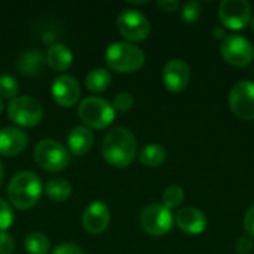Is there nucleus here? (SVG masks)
Returning <instances> with one entry per match:
<instances>
[{
  "label": "nucleus",
  "mask_w": 254,
  "mask_h": 254,
  "mask_svg": "<svg viewBox=\"0 0 254 254\" xmlns=\"http://www.w3.org/2000/svg\"><path fill=\"white\" fill-rule=\"evenodd\" d=\"M101 153L104 161L112 167L125 168L131 165L137 156V141L134 134L124 127L113 128L103 140Z\"/></svg>",
  "instance_id": "obj_1"
},
{
  "label": "nucleus",
  "mask_w": 254,
  "mask_h": 254,
  "mask_svg": "<svg viewBox=\"0 0 254 254\" xmlns=\"http://www.w3.org/2000/svg\"><path fill=\"white\" fill-rule=\"evenodd\" d=\"M43 192L40 177L33 171L16 173L7 185L9 202L18 210H28L34 207Z\"/></svg>",
  "instance_id": "obj_2"
},
{
  "label": "nucleus",
  "mask_w": 254,
  "mask_h": 254,
  "mask_svg": "<svg viewBox=\"0 0 254 254\" xmlns=\"http://www.w3.org/2000/svg\"><path fill=\"white\" fill-rule=\"evenodd\" d=\"M107 65L118 73H132L143 67L146 57L144 52L128 42L112 43L104 54Z\"/></svg>",
  "instance_id": "obj_3"
},
{
  "label": "nucleus",
  "mask_w": 254,
  "mask_h": 254,
  "mask_svg": "<svg viewBox=\"0 0 254 254\" xmlns=\"http://www.w3.org/2000/svg\"><path fill=\"white\" fill-rule=\"evenodd\" d=\"M77 115L86 127L95 129H104L115 121L116 110L104 98L88 97L83 98V101H80Z\"/></svg>",
  "instance_id": "obj_4"
},
{
  "label": "nucleus",
  "mask_w": 254,
  "mask_h": 254,
  "mask_svg": "<svg viewBox=\"0 0 254 254\" xmlns=\"http://www.w3.org/2000/svg\"><path fill=\"white\" fill-rule=\"evenodd\" d=\"M34 161L40 168L49 173H58L68 165L70 152L60 141L45 138L34 147Z\"/></svg>",
  "instance_id": "obj_5"
},
{
  "label": "nucleus",
  "mask_w": 254,
  "mask_h": 254,
  "mask_svg": "<svg viewBox=\"0 0 254 254\" xmlns=\"http://www.w3.org/2000/svg\"><path fill=\"white\" fill-rule=\"evenodd\" d=\"M7 116L13 124L24 128H31L42 121L43 107L36 98L28 95H19L9 101Z\"/></svg>",
  "instance_id": "obj_6"
},
{
  "label": "nucleus",
  "mask_w": 254,
  "mask_h": 254,
  "mask_svg": "<svg viewBox=\"0 0 254 254\" xmlns=\"http://www.w3.org/2000/svg\"><path fill=\"white\" fill-rule=\"evenodd\" d=\"M223 60L234 67H246L254 60L253 43L241 34H228L220 45Z\"/></svg>",
  "instance_id": "obj_7"
},
{
  "label": "nucleus",
  "mask_w": 254,
  "mask_h": 254,
  "mask_svg": "<svg viewBox=\"0 0 254 254\" xmlns=\"http://www.w3.org/2000/svg\"><path fill=\"white\" fill-rule=\"evenodd\" d=\"M219 19L220 22L234 31H240L250 25L252 21V6L246 0H223L219 4Z\"/></svg>",
  "instance_id": "obj_8"
},
{
  "label": "nucleus",
  "mask_w": 254,
  "mask_h": 254,
  "mask_svg": "<svg viewBox=\"0 0 254 254\" xmlns=\"http://www.w3.org/2000/svg\"><path fill=\"white\" fill-rule=\"evenodd\" d=\"M229 107L241 121H254V82L241 80L229 91Z\"/></svg>",
  "instance_id": "obj_9"
},
{
  "label": "nucleus",
  "mask_w": 254,
  "mask_h": 254,
  "mask_svg": "<svg viewBox=\"0 0 254 254\" xmlns=\"http://www.w3.org/2000/svg\"><path fill=\"white\" fill-rule=\"evenodd\" d=\"M119 33L131 42H143L150 33L149 19L135 9H124L116 19Z\"/></svg>",
  "instance_id": "obj_10"
},
{
  "label": "nucleus",
  "mask_w": 254,
  "mask_h": 254,
  "mask_svg": "<svg viewBox=\"0 0 254 254\" xmlns=\"http://www.w3.org/2000/svg\"><path fill=\"white\" fill-rule=\"evenodd\" d=\"M174 219L168 208L161 204L147 205L140 216V225L146 234L152 237H162L168 234L173 228Z\"/></svg>",
  "instance_id": "obj_11"
},
{
  "label": "nucleus",
  "mask_w": 254,
  "mask_h": 254,
  "mask_svg": "<svg viewBox=\"0 0 254 254\" xmlns=\"http://www.w3.org/2000/svg\"><path fill=\"white\" fill-rule=\"evenodd\" d=\"M190 80V68L185 60L173 58L162 70V82L170 92H183Z\"/></svg>",
  "instance_id": "obj_12"
},
{
  "label": "nucleus",
  "mask_w": 254,
  "mask_h": 254,
  "mask_svg": "<svg viewBox=\"0 0 254 254\" xmlns=\"http://www.w3.org/2000/svg\"><path fill=\"white\" fill-rule=\"evenodd\" d=\"M52 97L61 107H71L79 101L80 85L70 74H60L54 79L51 86Z\"/></svg>",
  "instance_id": "obj_13"
},
{
  "label": "nucleus",
  "mask_w": 254,
  "mask_h": 254,
  "mask_svg": "<svg viewBox=\"0 0 254 254\" xmlns=\"http://www.w3.org/2000/svg\"><path fill=\"white\" fill-rule=\"evenodd\" d=\"M110 223V210L103 201L91 202L82 216V226L88 234L97 235L107 229Z\"/></svg>",
  "instance_id": "obj_14"
},
{
  "label": "nucleus",
  "mask_w": 254,
  "mask_h": 254,
  "mask_svg": "<svg viewBox=\"0 0 254 254\" xmlns=\"http://www.w3.org/2000/svg\"><path fill=\"white\" fill-rule=\"evenodd\" d=\"M28 137L24 131L15 127H4L0 129V155L16 156L27 147Z\"/></svg>",
  "instance_id": "obj_15"
},
{
  "label": "nucleus",
  "mask_w": 254,
  "mask_h": 254,
  "mask_svg": "<svg viewBox=\"0 0 254 254\" xmlns=\"http://www.w3.org/2000/svg\"><path fill=\"white\" fill-rule=\"evenodd\" d=\"M176 223L185 234L199 235L207 228V217L195 207H185L176 214Z\"/></svg>",
  "instance_id": "obj_16"
},
{
  "label": "nucleus",
  "mask_w": 254,
  "mask_h": 254,
  "mask_svg": "<svg viewBox=\"0 0 254 254\" xmlns=\"http://www.w3.org/2000/svg\"><path fill=\"white\" fill-rule=\"evenodd\" d=\"M94 144V134L86 127H76L70 131L67 137L68 152L76 156L86 155Z\"/></svg>",
  "instance_id": "obj_17"
},
{
  "label": "nucleus",
  "mask_w": 254,
  "mask_h": 254,
  "mask_svg": "<svg viewBox=\"0 0 254 254\" xmlns=\"http://www.w3.org/2000/svg\"><path fill=\"white\" fill-rule=\"evenodd\" d=\"M45 61L52 70L65 71L73 64V52L63 43H54L48 49L45 55Z\"/></svg>",
  "instance_id": "obj_18"
},
{
  "label": "nucleus",
  "mask_w": 254,
  "mask_h": 254,
  "mask_svg": "<svg viewBox=\"0 0 254 254\" xmlns=\"http://www.w3.org/2000/svg\"><path fill=\"white\" fill-rule=\"evenodd\" d=\"M45 55L40 51H27L24 52L18 61H16V68L19 73H22L24 76H37L45 64Z\"/></svg>",
  "instance_id": "obj_19"
},
{
  "label": "nucleus",
  "mask_w": 254,
  "mask_h": 254,
  "mask_svg": "<svg viewBox=\"0 0 254 254\" xmlns=\"http://www.w3.org/2000/svg\"><path fill=\"white\" fill-rule=\"evenodd\" d=\"M110 82H112V74L106 68H94L88 73L85 79V85L88 91L94 94L104 92L110 86Z\"/></svg>",
  "instance_id": "obj_20"
},
{
  "label": "nucleus",
  "mask_w": 254,
  "mask_h": 254,
  "mask_svg": "<svg viewBox=\"0 0 254 254\" xmlns=\"http://www.w3.org/2000/svg\"><path fill=\"white\" fill-rule=\"evenodd\" d=\"M45 193L55 202H63L71 195V185L65 179H51L45 186Z\"/></svg>",
  "instance_id": "obj_21"
},
{
  "label": "nucleus",
  "mask_w": 254,
  "mask_h": 254,
  "mask_svg": "<svg viewBox=\"0 0 254 254\" xmlns=\"http://www.w3.org/2000/svg\"><path fill=\"white\" fill-rule=\"evenodd\" d=\"M167 158V152L159 144H147L143 147V150L138 155V159L143 165L149 168H156L164 164Z\"/></svg>",
  "instance_id": "obj_22"
},
{
  "label": "nucleus",
  "mask_w": 254,
  "mask_h": 254,
  "mask_svg": "<svg viewBox=\"0 0 254 254\" xmlns=\"http://www.w3.org/2000/svg\"><path fill=\"white\" fill-rule=\"evenodd\" d=\"M24 247L28 254H48L51 250V243L45 234L30 232L24 240Z\"/></svg>",
  "instance_id": "obj_23"
},
{
  "label": "nucleus",
  "mask_w": 254,
  "mask_h": 254,
  "mask_svg": "<svg viewBox=\"0 0 254 254\" xmlns=\"http://www.w3.org/2000/svg\"><path fill=\"white\" fill-rule=\"evenodd\" d=\"M185 201V190L182 186L179 185H171L168 186L165 190H164V195H162V205L165 208H168L170 211L180 207Z\"/></svg>",
  "instance_id": "obj_24"
},
{
  "label": "nucleus",
  "mask_w": 254,
  "mask_h": 254,
  "mask_svg": "<svg viewBox=\"0 0 254 254\" xmlns=\"http://www.w3.org/2000/svg\"><path fill=\"white\" fill-rule=\"evenodd\" d=\"M18 82L13 76L10 74H0V98H9L13 100L15 97H18Z\"/></svg>",
  "instance_id": "obj_25"
},
{
  "label": "nucleus",
  "mask_w": 254,
  "mask_h": 254,
  "mask_svg": "<svg viewBox=\"0 0 254 254\" xmlns=\"http://www.w3.org/2000/svg\"><path fill=\"white\" fill-rule=\"evenodd\" d=\"M201 16V3L198 1H186L182 6V18L188 22V24H193L195 21H198Z\"/></svg>",
  "instance_id": "obj_26"
},
{
  "label": "nucleus",
  "mask_w": 254,
  "mask_h": 254,
  "mask_svg": "<svg viewBox=\"0 0 254 254\" xmlns=\"http://www.w3.org/2000/svg\"><path fill=\"white\" fill-rule=\"evenodd\" d=\"M13 223V213L10 205L0 198V232H7Z\"/></svg>",
  "instance_id": "obj_27"
},
{
  "label": "nucleus",
  "mask_w": 254,
  "mask_h": 254,
  "mask_svg": "<svg viewBox=\"0 0 254 254\" xmlns=\"http://www.w3.org/2000/svg\"><path fill=\"white\" fill-rule=\"evenodd\" d=\"M113 109L118 110V112H128L132 109L134 106V97L127 92V91H122L119 94H116L115 100H113Z\"/></svg>",
  "instance_id": "obj_28"
},
{
  "label": "nucleus",
  "mask_w": 254,
  "mask_h": 254,
  "mask_svg": "<svg viewBox=\"0 0 254 254\" xmlns=\"http://www.w3.org/2000/svg\"><path fill=\"white\" fill-rule=\"evenodd\" d=\"M15 250V243L12 235L7 232H0V254H12Z\"/></svg>",
  "instance_id": "obj_29"
},
{
  "label": "nucleus",
  "mask_w": 254,
  "mask_h": 254,
  "mask_svg": "<svg viewBox=\"0 0 254 254\" xmlns=\"http://www.w3.org/2000/svg\"><path fill=\"white\" fill-rule=\"evenodd\" d=\"M235 250L238 254H250L253 252V240L250 237H241L235 244Z\"/></svg>",
  "instance_id": "obj_30"
},
{
  "label": "nucleus",
  "mask_w": 254,
  "mask_h": 254,
  "mask_svg": "<svg viewBox=\"0 0 254 254\" xmlns=\"http://www.w3.org/2000/svg\"><path fill=\"white\" fill-rule=\"evenodd\" d=\"M52 254H85L82 252V249L76 244H70V243H65V244H60L54 249Z\"/></svg>",
  "instance_id": "obj_31"
},
{
  "label": "nucleus",
  "mask_w": 254,
  "mask_h": 254,
  "mask_svg": "<svg viewBox=\"0 0 254 254\" xmlns=\"http://www.w3.org/2000/svg\"><path fill=\"white\" fill-rule=\"evenodd\" d=\"M244 229L250 238H254V205L249 208L244 216Z\"/></svg>",
  "instance_id": "obj_32"
},
{
  "label": "nucleus",
  "mask_w": 254,
  "mask_h": 254,
  "mask_svg": "<svg viewBox=\"0 0 254 254\" xmlns=\"http://www.w3.org/2000/svg\"><path fill=\"white\" fill-rule=\"evenodd\" d=\"M156 6L162 12H176L180 7V3L177 0H158Z\"/></svg>",
  "instance_id": "obj_33"
},
{
  "label": "nucleus",
  "mask_w": 254,
  "mask_h": 254,
  "mask_svg": "<svg viewBox=\"0 0 254 254\" xmlns=\"http://www.w3.org/2000/svg\"><path fill=\"white\" fill-rule=\"evenodd\" d=\"M213 34H214V37H216L217 40H220V39L223 40V39L228 36V34L225 33V30H223L220 25H219V27H214V30H213Z\"/></svg>",
  "instance_id": "obj_34"
},
{
  "label": "nucleus",
  "mask_w": 254,
  "mask_h": 254,
  "mask_svg": "<svg viewBox=\"0 0 254 254\" xmlns=\"http://www.w3.org/2000/svg\"><path fill=\"white\" fill-rule=\"evenodd\" d=\"M3 176H4V173H3V165H1V161H0V186L3 183Z\"/></svg>",
  "instance_id": "obj_35"
},
{
  "label": "nucleus",
  "mask_w": 254,
  "mask_h": 254,
  "mask_svg": "<svg viewBox=\"0 0 254 254\" xmlns=\"http://www.w3.org/2000/svg\"><path fill=\"white\" fill-rule=\"evenodd\" d=\"M250 27H252V30H253V33H254V16L252 18V21H250Z\"/></svg>",
  "instance_id": "obj_36"
},
{
  "label": "nucleus",
  "mask_w": 254,
  "mask_h": 254,
  "mask_svg": "<svg viewBox=\"0 0 254 254\" xmlns=\"http://www.w3.org/2000/svg\"><path fill=\"white\" fill-rule=\"evenodd\" d=\"M1 110H3V100L0 98V113H1Z\"/></svg>",
  "instance_id": "obj_37"
}]
</instances>
